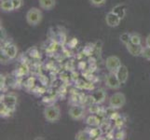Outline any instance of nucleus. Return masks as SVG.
I'll return each instance as SVG.
<instances>
[{
    "label": "nucleus",
    "instance_id": "obj_1",
    "mask_svg": "<svg viewBox=\"0 0 150 140\" xmlns=\"http://www.w3.org/2000/svg\"><path fill=\"white\" fill-rule=\"evenodd\" d=\"M43 115L45 120L49 122H57L61 118L60 107L56 105H50L44 108Z\"/></svg>",
    "mask_w": 150,
    "mask_h": 140
},
{
    "label": "nucleus",
    "instance_id": "obj_2",
    "mask_svg": "<svg viewBox=\"0 0 150 140\" xmlns=\"http://www.w3.org/2000/svg\"><path fill=\"white\" fill-rule=\"evenodd\" d=\"M26 22L31 26H35L41 23L43 18L42 11L38 8H31L26 13Z\"/></svg>",
    "mask_w": 150,
    "mask_h": 140
},
{
    "label": "nucleus",
    "instance_id": "obj_3",
    "mask_svg": "<svg viewBox=\"0 0 150 140\" xmlns=\"http://www.w3.org/2000/svg\"><path fill=\"white\" fill-rule=\"evenodd\" d=\"M126 104V96L122 92H115L109 99V107L113 109H120Z\"/></svg>",
    "mask_w": 150,
    "mask_h": 140
},
{
    "label": "nucleus",
    "instance_id": "obj_4",
    "mask_svg": "<svg viewBox=\"0 0 150 140\" xmlns=\"http://www.w3.org/2000/svg\"><path fill=\"white\" fill-rule=\"evenodd\" d=\"M105 83L108 89L110 90H118L121 86V82L118 80L116 73H113V72H109L105 76Z\"/></svg>",
    "mask_w": 150,
    "mask_h": 140
},
{
    "label": "nucleus",
    "instance_id": "obj_5",
    "mask_svg": "<svg viewBox=\"0 0 150 140\" xmlns=\"http://www.w3.org/2000/svg\"><path fill=\"white\" fill-rule=\"evenodd\" d=\"M121 65V62L120 59L118 58L116 55H111L109 57H107L106 61H105V66L107 70L109 72H113V73H116L117 69L120 68Z\"/></svg>",
    "mask_w": 150,
    "mask_h": 140
},
{
    "label": "nucleus",
    "instance_id": "obj_6",
    "mask_svg": "<svg viewBox=\"0 0 150 140\" xmlns=\"http://www.w3.org/2000/svg\"><path fill=\"white\" fill-rule=\"evenodd\" d=\"M69 117L74 121H79L81 119H83L85 115V109L83 107L81 106H72L69 108Z\"/></svg>",
    "mask_w": 150,
    "mask_h": 140
},
{
    "label": "nucleus",
    "instance_id": "obj_7",
    "mask_svg": "<svg viewBox=\"0 0 150 140\" xmlns=\"http://www.w3.org/2000/svg\"><path fill=\"white\" fill-rule=\"evenodd\" d=\"M121 19L117 16V14H115L113 11H110L106 14L105 16V22L106 24L109 27H117L120 25Z\"/></svg>",
    "mask_w": 150,
    "mask_h": 140
},
{
    "label": "nucleus",
    "instance_id": "obj_8",
    "mask_svg": "<svg viewBox=\"0 0 150 140\" xmlns=\"http://www.w3.org/2000/svg\"><path fill=\"white\" fill-rule=\"evenodd\" d=\"M1 103L4 104L7 107H8L11 111H14L17 103V97L12 95H7L3 96V99H1Z\"/></svg>",
    "mask_w": 150,
    "mask_h": 140
},
{
    "label": "nucleus",
    "instance_id": "obj_9",
    "mask_svg": "<svg viewBox=\"0 0 150 140\" xmlns=\"http://www.w3.org/2000/svg\"><path fill=\"white\" fill-rule=\"evenodd\" d=\"M126 48H127V50L129 51V53L132 54V56H135V57L142 56L144 47L141 44L136 45V44H132L130 42L126 45Z\"/></svg>",
    "mask_w": 150,
    "mask_h": 140
},
{
    "label": "nucleus",
    "instance_id": "obj_10",
    "mask_svg": "<svg viewBox=\"0 0 150 140\" xmlns=\"http://www.w3.org/2000/svg\"><path fill=\"white\" fill-rule=\"evenodd\" d=\"M116 75L118 77L120 81L121 82V84H125L129 79V70L127 68V66L121 65L120 68L116 72Z\"/></svg>",
    "mask_w": 150,
    "mask_h": 140
},
{
    "label": "nucleus",
    "instance_id": "obj_11",
    "mask_svg": "<svg viewBox=\"0 0 150 140\" xmlns=\"http://www.w3.org/2000/svg\"><path fill=\"white\" fill-rule=\"evenodd\" d=\"M3 53L6 54L8 57V58L14 59L15 57H16V55H17L18 49H17V47L15 46L14 44H8V45H7L4 48Z\"/></svg>",
    "mask_w": 150,
    "mask_h": 140
},
{
    "label": "nucleus",
    "instance_id": "obj_12",
    "mask_svg": "<svg viewBox=\"0 0 150 140\" xmlns=\"http://www.w3.org/2000/svg\"><path fill=\"white\" fill-rule=\"evenodd\" d=\"M91 98L95 104H101L105 100V92L103 90H98L94 93H92Z\"/></svg>",
    "mask_w": 150,
    "mask_h": 140
},
{
    "label": "nucleus",
    "instance_id": "obj_13",
    "mask_svg": "<svg viewBox=\"0 0 150 140\" xmlns=\"http://www.w3.org/2000/svg\"><path fill=\"white\" fill-rule=\"evenodd\" d=\"M39 7L46 10L52 9L56 5V0H38Z\"/></svg>",
    "mask_w": 150,
    "mask_h": 140
},
{
    "label": "nucleus",
    "instance_id": "obj_14",
    "mask_svg": "<svg viewBox=\"0 0 150 140\" xmlns=\"http://www.w3.org/2000/svg\"><path fill=\"white\" fill-rule=\"evenodd\" d=\"M111 11H113L115 14H117L118 17H120L121 20L125 17L126 15V7L124 6V5H117L116 7H114L113 9L111 10Z\"/></svg>",
    "mask_w": 150,
    "mask_h": 140
},
{
    "label": "nucleus",
    "instance_id": "obj_15",
    "mask_svg": "<svg viewBox=\"0 0 150 140\" xmlns=\"http://www.w3.org/2000/svg\"><path fill=\"white\" fill-rule=\"evenodd\" d=\"M0 8H1V10L4 12H11L14 10V7L11 0H3V1H1Z\"/></svg>",
    "mask_w": 150,
    "mask_h": 140
},
{
    "label": "nucleus",
    "instance_id": "obj_16",
    "mask_svg": "<svg viewBox=\"0 0 150 140\" xmlns=\"http://www.w3.org/2000/svg\"><path fill=\"white\" fill-rule=\"evenodd\" d=\"M90 138H91V134L88 130L80 131L76 134V139H77V140H87Z\"/></svg>",
    "mask_w": 150,
    "mask_h": 140
},
{
    "label": "nucleus",
    "instance_id": "obj_17",
    "mask_svg": "<svg viewBox=\"0 0 150 140\" xmlns=\"http://www.w3.org/2000/svg\"><path fill=\"white\" fill-rule=\"evenodd\" d=\"M141 42H142V38L140 37V35L136 34V33L131 34V43L136 44V45H140Z\"/></svg>",
    "mask_w": 150,
    "mask_h": 140
},
{
    "label": "nucleus",
    "instance_id": "obj_18",
    "mask_svg": "<svg viewBox=\"0 0 150 140\" xmlns=\"http://www.w3.org/2000/svg\"><path fill=\"white\" fill-rule=\"evenodd\" d=\"M120 41H121V43L124 44V45H127L131 42V34L130 33H123L121 36H120Z\"/></svg>",
    "mask_w": 150,
    "mask_h": 140
},
{
    "label": "nucleus",
    "instance_id": "obj_19",
    "mask_svg": "<svg viewBox=\"0 0 150 140\" xmlns=\"http://www.w3.org/2000/svg\"><path fill=\"white\" fill-rule=\"evenodd\" d=\"M87 123L91 126H97V125H99V120H98L96 116L92 115L87 119Z\"/></svg>",
    "mask_w": 150,
    "mask_h": 140
},
{
    "label": "nucleus",
    "instance_id": "obj_20",
    "mask_svg": "<svg viewBox=\"0 0 150 140\" xmlns=\"http://www.w3.org/2000/svg\"><path fill=\"white\" fill-rule=\"evenodd\" d=\"M13 112L9 109L8 107H7L6 106L4 105V104L1 103V107H0V113H1V116L2 117H7V116H9V114Z\"/></svg>",
    "mask_w": 150,
    "mask_h": 140
},
{
    "label": "nucleus",
    "instance_id": "obj_21",
    "mask_svg": "<svg viewBox=\"0 0 150 140\" xmlns=\"http://www.w3.org/2000/svg\"><path fill=\"white\" fill-rule=\"evenodd\" d=\"M142 57H143L144 59H146L147 61H150V47H148V46L144 47Z\"/></svg>",
    "mask_w": 150,
    "mask_h": 140
},
{
    "label": "nucleus",
    "instance_id": "obj_22",
    "mask_svg": "<svg viewBox=\"0 0 150 140\" xmlns=\"http://www.w3.org/2000/svg\"><path fill=\"white\" fill-rule=\"evenodd\" d=\"M89 2L93 7H101L103 5H105L106 0H89Z\"/></svg>",
    "mask_w": 150,
    "mask_h": 140
},
{
    "label": "nucleus",
    "instance_id": "obj_23",
    "mask_svg": "<svg viewBox=\"0 0 150 140\" xmlns=\"http://www.w3.org/2000/svg\"><path fill=\"white\" fill-rule=\"evenodd\" d=\"M13 7H14V10H17L19 9H21L23 5V0H11Z\"/></svg>",
    "mask_w": 150,
    "mask_h": 140
},
{
    "label": "nucleus",
    "instance_id": "obj_24",
    "mask_svg": "<svg viewBox=\"0 0 150 140\" xmlns=\"http://www.w3.org/2000/svg\"><path fill=\"white\" fill-rule=\"evenodd\" d=\"M0 60H1V63L5 64V63H7V62H8L9 60H11V59L8 58V57L6 54H5L4 53H1V58H0Z\"/></svg>",
    "mask_w": 150,
    "mask_h": 140
},
{
    "label": "nucleus",
    "instance_id": "obj_25",
    "mask_svg": "<svg viewBox=\"0 0 150 140\" xmlns=\"http://www.w3.org/2000/svg\"><path fill=\"white\" fill-rule=\"evenodd\" d=\"M146 46L150 47V34L147 36L146 38Z\"/></svg>",
    "mask_w": 150,
    "mask_h": 140
},
{
    "label": "nucleus",
    "instance_id": "obj_26",
    "mask_svg": "<svg viewBox=\"0 0 150 140\" xmlns=\"http://www.w3.org/2000/svg\"><path fill=\"white\" fill-rule=\"evenodd\" d=\"M1 1H3V0H1Z\"/></svg>",
    "mask_w": 150,
    "mask_h": 140
}]
</instances>
